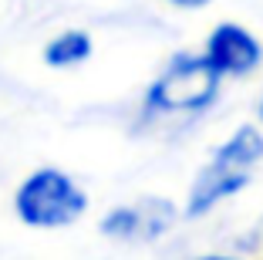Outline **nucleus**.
Masks as SVG:
<instances>
[{"label": "nucleus", "mask_w": 263, "mask_h": 260, "mask_svg": "<svg viewBox=\"0 0 263 260\" xmlns=\"http://www.w3.org/2000/svg\"><path fill=\"white\" fill-rule=\"evenodd\" d=\"M263 162V132L256 125H240L216 149V155L199 169L193 189H189L186 216H202L209 210L223 203L226 196L240 193L250 183L253 166Z\"/></svg>", "instance_id": "1"}, {"label": "nucleus", "mask_w": 263, "mask_h": 260, "mask_svg": "<svg viewBox=\"0 0 263 260\" xmlns=\"http://www.w3.org/2000/svg\"><path fill=\"white\" fill-rule=\"evenodd\" d=\"M14 210L27 227L37 230H54L68 227L88 210L85 189L54 166L34 169L14 193Z\"/></svg>", "instance_id": "2"}, {"label": "nucleus", "mask_w": 263, "mask_h": 260, "mask_svg": "<svg viewBox=\"0 0 263 260\" xmlns=\"http://www.w3.org/2000/svg\"><path fill=\"white\" fill-rule=\"evenodd\" d=\"M219 92V71L213 68L206 54H179L176 61L152 81L145 95V105L152 112H202L213 105Z\"/></svg>", "instance_id": "3"}, {"label": "nucleus", "mask_w": 263, "mask_h": 260, "mask_svg": "<svg viewBox=\"0 0 263 260\" xmlns=\"http://www.w3.org/2000/svg\"><path fill=\"white\" fill-rule=\"evenodd\" d=\"M176 223V206L162 196H145L139 203L115 206L105 220L101 230L115 240H155Z\"/></svg>", "instance_id": "4"}, {"label": "nucleus", "mask_w": 263, "mask_h": 260, "mask_svg": "<svg viewBox=\"0 0 263 260\" xmlns=\"http://www.w3.org/2000/svg\"><path fill=\"white\" fill-rule=\"evenodd\" d=\"M206 58L219 75H250L263 61V47L247 27L240 24H219L206 41Z\"/></svg>", "instance_id": "5"}, {"label": "nucleus", "mask_w": 263, "mask_h": 260, "mask_svg": "<svg viewBox=\"0 0 263 260\" xmlns=\"http://www.w3.org/2000/svg\"><path fill=\"white\" fill-rule=\"evenodd\" d=\"M88 54H91V38L85 31H64L54 41H47L44 61L51 68H71V64L88 61Z\"/></svg>", "instance_id": "6"}, {"label": "nucleus", "mask_w": 263, "mask_h": 260, "mask_svg": "<svg viewBox=\"0 0 263 260\" xmlns=\"http://www.w3.org/2000/svg\"><path fill=\"white\" fill-rule=\"evenodd\" d=\"M169 4H176V7H186V10H196V7H206L209 0H169Z\"/></svg>", "instance_id": "7"}, {"label": "nucleus", "mask_w": 263, "mask_h": 260, "mask_svg": "<svg viewBox=\"0 0 263 260\" xmlns=\"http://www.w3.org/2000/svg\"><path fill=\"white\" fill-rule=\"evenodd\" d=\"M260 118H263V101H260Z\"/></svg>", "instance_id": "8"}]
</instances>
